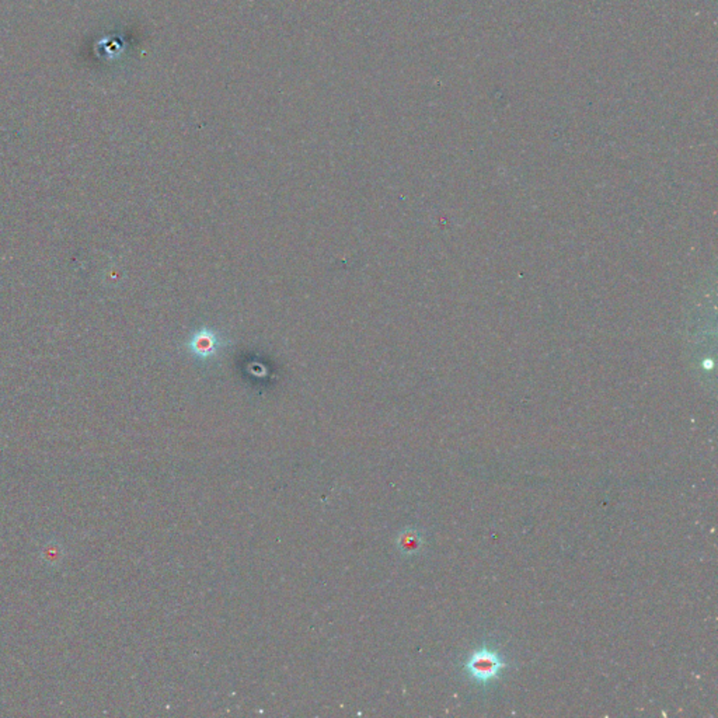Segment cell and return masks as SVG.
Returning <instances> with one entry per match:
<instances>
[{
	"label": "cell",
	"mask_w": 718,
	"mask_h": 718,
	"mask_svg": "<svg viewBox=\"0 0 718 718\" xmlns=\"http://www.w3.org/2000/svg\"><path fill=\"white\" fill-rule=\"evenodd\" d=\"M214 345H215V341H214L212 337H209L208 334L200 336L197 338V348H195V351L197 352H202V354H208V352L212 351Z\"/></svg>",
	"instance_id": "7a4b0ae2"
},
{
	"label": "cell",
	"mask_w": 718,
	"mask_h": 718,
	"mask_svg": "<svg viewBox=\"0 0 718 718\" xmlns=\"http://www.w3.org/2000/svg\"><path fill=\"white\" fill-rule=\"evenodd\" d=\"M504 668L505 662L499 654L487 648L474 651L466 662L467 672L473 676V679L481 683L494 680Z\"/></svg>",
	"instance_id": "6da1fadb"
}]
</instances>
